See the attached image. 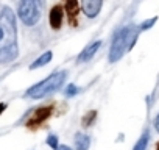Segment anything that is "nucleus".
I'll return each mask as SVG.
<instances>
[{"label": "nucleus", "mask_w": 159, "mask_h": 150, "mask_svg": "<svg viewBox=\"0 0 159 150\" xmlns=\"http://www.w3.org/2000/svg\"><path fill=\"white\" fill-rule=\"evenodd\" d=\"M17 56V27L11 8L0 11V63L7 64Z\"/></svg>", "instance_id": "1"}, {"label": "nucleus", "mask_w": 159, "mask_h": 150, "mask_svg": "<svg viewBox=\"0 0 159 150\" xmlns=\"http://www.w3.org/2000/svg\"><path fill=\"white\" fill-rule=\"evenodd\" d=\"M64 80H66V72H62V70L55 72L50 77H47L45 80H42L38 85H34L33 88H30L27 91V96L31 99H42V97L52 94L53 91H56L58 88H61Z\"/></svg>", "instance_id": "2"}, {"label": "nucleus", "mask_w": 159, "mask_h": 150, "mask_svg": "<svg viewBox=\"0 0 159 150\" xmlns=\"http://www.w3.org/2000/svg\"><path fill=\"white\" fill-rule=\"evenodd\" d=\"M133 41H136V35L133 36V30L129 27L122 28L112 39V45L109 49V63H117L123 56L125 50L131 47Z\"/></svg>", "instance_id": "3"}, {"label": "nucleus", "mask_w": 159, "mask_h": 150, "mask_svg": "<svg viewBox=\"0 0 159 150\" xmlns=\"http://www.w3.org/2000/svg\"><path fill=\"white\" fill-rule=\"evenodd\" d=\"M19 17L25 25H34L41 17V2L39 0H20L19 2Z\"/></svg>", "instance_id": "4"}, {"label": "nucleus", "mask_w": 159, "mask_h": 150, "mask_svg": "<svg viewBox=\"0 0 159 150\" xmlns=\"http://www.w3.org/2000/svg\"><path fill=\"white\" fill-rule=\"evenodd\" d=\"M52 111H53V106H44V108H39V110L33 114V117L27 122V125H28V127H38V125H41L44 120H47V119L50 117Z\"/></svg>", "instance_id": "5"}, {"label": "nucleus", "mask_w": 159, "mask_h": 150, "mask_svg": "<svg viewBox=\"0 0 159 150\" xmlns=\"http://www.w3.org/2000/svg\"><path fill=\"white\" fill-rule=\"evenodd\" d=\"M103 0H81V8L88 17H95L102 10Z\"/></svg>", "instance_id": "6"}, {"label": "nucleus", "mask_w": 159, "mask_h": 150, "mask_svg": "<svg viewBox=\"0 0 159 150\" xmlns=\"http://www.w3.org/2000/svg\"><path fill=\"white\" fill-rule=\"evenodd\" d=\"M100 45H102V41H97V42H92L91 45H88V47H86L81 53H80L78 61H80V63H83V61L86 63V61H89V59H91V58H92V56L97 53V50L100 49Z\"/></svg>", "instance_id": "7"}, {"label": "nucleus", "mask_w": 159, "mask_h": 150, "mask_svg": "<svg viewBox=\"0 0 159 150\" xmlns=\"http://www.w3.org/2000/svg\"><path fill=\"white\" fill-rule=\"evenodd\" d=\"M66 11H67L70 25H75L76 16H78V0H66Z\"/></svg>", "instance_id": "8"}, {"label": "nucleus", "mask_w": 159, "mask_h": 150, "mask_svg": "<svg viewBox=\"0 0 159 150\" xmlns=\"http://www.w3.org/2000/svg\"><path fill=\"white\" fill-rule=\"evenodd\" d=\"M62 16H64V13H62V8H61L59 5H56V7L52 8V11H50V25H52L55 30L61 27Z\"/></svg>", "instance_id": "9"}, {"label": "nucleus", "mask_w": 159, "mask_h": 150, "mask_svg": "<svg viewBox=\"0 0 159 150\" xmlns=\"http://www.w3.org/2000/svg\"><path fill=\"white\" fill-rule=\"evenodd\" d=\"M89 145H91L89 136H86L83 133H76V136H75V148L76 150H88Z\"/></svg>", "instance_id": "10"}, {"label": "nucleus", "mask_w": 159, "mask_h": 150, "mask_svg": "<svg viewBox=\"0 0 159 150\" xmlns=\"http://www.w3.org/2000/svg\"><path fill=\"white\" fill-rule=\"evenodd\" d=\"M52 56H53V55H52V52H45L44 55H41V56H39V58H38V59H36V61H34V63L30 66V69H38V67L45 66V64H47V63L52 59Z\"/></svg>", "instance_id": "11"}, {"label": "nucleus", "mask_w": 159, "mask_h": 150, "mask_svg": "<svg viewBox=\"0 0 159 150\" xmlns=\"http://www.w3.org/2000/svg\"><path fill=\"white\" fill-rule=\"evenodd\" d=\"M148 138H150V134H148V131H145L142 136H140V139L136 142V145L133 147V150H147V144H148Z\"/></svg>", "instance_id": "12"}, {"label": "nucleus", "mask_w": 159, "mask_h": 150, "mask_svg": "<svg viewBox=\"0 0 159 150\" xmlns=\"http://www.w3.org/2000/svg\"><path fill=\"white\" fill-rule=\"evenodd\" d=\"M47 144H48L52 148H55V150L59 147V145H58V139H56V136H55V134H50V136L47 138Z\"/></svg>", "instance_id": "13"}, {"label": "nucleus", "mask_w": 159, "mask_h": 150, "mask_svg": "<svg viewBox=\"0 0 159 150\" xmlns=\"http://www.w3.org/2000/svg\"><path fill=\"white\" fill-rule=\"evenodd\" d=\"M95 116H97V113H95V111H91V113H89V116H88L86 119H83L84 125H86V127H89V125H91V122L94 120V117H95Z\"/></svg>", "instance_id": "14"}, {"label": "nucleus", "mask_w": 159, "mask_h": 150, "mask_svg": "<svg viewBox=\"0 0 159 150\" xmlns=\"http://www.w3.org/2000/svg\"><path fill=\"white\" fill-rule=\"evenodd\" d=\"M76 91H78V89H76V86H73V85H70V86L67 88V91H66V94H67V96H73V94H76Z\"/></svg>", "instance_id": "15"}, {"label": "nucleus", "mask_w": 159, "mask_h": 150, "mask_svg": "<svg viewBox=\"0 0 159 150\" xmlns=\"http://www.w3.org/2000/svg\"><path fill=\"white\" fill-rule=\"evenodd\" d=\"M154 125H156V130L159 131V114H157V117H156V120H154Z\"/></svg>", "instance_id": "16"}, {"label": "nucleus", "mask_w": 159, "mask_h": 150, "mask_svg": "<svg viewBox=\"0 0 159 150\" xmlns=\"http://www.w3.org/2000/svg\"><path fill=\"white\" fill-rule=\"evenodd\" d=\"M56 150H70V148H69L67 145H59V147H58Z\"/></svg>", "instance_id": "17"}, {"label": "nucleus", "mask_w": 159, "mask_h": 150, "mask_svg": "<svg viewBox=\"0 0 159 150\" xmlns=\"http://www.w3.org/2000/svg\"><path fill=\"white\" fill-rule=\"evenodd\" d=\"M5 108H7V105H5V103H0V114H2V111H3Z\"/></svg>", "instance_id": "18"}, {"label": "nucleus", "mask_w": 159, "mask_h": 150, "mask_svg": "<svg viewBox=\"0 0 159 150\" xmlns=\"http://www.w3.org/2000/svg\"><path fill=\"white\" fill-rule=\"evenodd\" d=\"M156 148H157V150H159V144H157V147H156Z\"/></svg>", "instance_id": "19"}]
</instances>
